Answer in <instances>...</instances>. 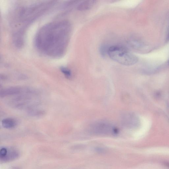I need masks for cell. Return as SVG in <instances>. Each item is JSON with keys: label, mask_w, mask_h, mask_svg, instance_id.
I'll return each instance as SVG.
<instances>
[{"label": "cell", "mask_w": 169, "mask_h": 169, "mask_svg": "<svg viewBox=\"0 0 169 169\" xmlns=\"http://www.w3.org/2000/svg\"><path fill=\"white\" fill-rule=\"evenodd\" d=\"M71 32V25L68 20L48 23L40 29L36 35L37 48L50 57H60L67 50Z\"/></svg>", "instance_id": "cell-1"}, {"label": "cell", "mask_w": 169, "mask_h": 169, "mask_svg": "<svg viewBox=\"0 0 169 169\" xmlns=\"http://www.w3.org/2000/svg\"><path fill=\"white\" fill-rule=\"evenodd\" d=\"M107 54L113 60L124 66H132L136 64L138 61L137 57L127 48L120 46L109 47Z\"/></svg>", "instance_id": "cell-2"}, {"label": "cell", "mask_w": 169, "mask_h": 169, "mask_svg": "<svg viewBox=\"0 0 169 169\" xmlns=\"http://www.w3.org/2000/svg\"><path fill=\"white\" fill-rule=\"evenodd\" d=\"M34 91L30 88L14 87L4 88L0 91V96L4 97L9 95L27 93H32Z\"/></svg>", "instance_id": "cell-3"}, {"label": "cell", "mask_w": 169, "mask_h": 169, "mask_svg": "<svg viewBox=\"0 0 169 169\" xmlns=\"http://www.w3.org/2000/svg\"><path fill=\"white\" fill-rule=\"evenodd\" d=\"M95 0L83 1L78 5L77 8L80 11H85L90 9L95 3Z\"/></svg>", "instance_id": "cell-4"}, {"label": "cell", "mask_w": 169, "mask_h": 169, "mask_svg": "<svg viewBox=\"0 0 169 169\" xmlns=\"http://www.w3.org/2000/svg\"><path fill=\"white\" fill-rule=\"evenodd\" d=\"M1 124L3 128L10 129L13 128L16 126L17 122L15 119L8 118L3 120L1 121Z\"/></svg>", "instance_id": "cell-5"}, {"label": "cell", "mask_w": 169, "mask_h": 169, "mask_svg": "<svg viewBox=\"0 0 169 169\" xmlns=\"http://www.w3.org/2000/svg\"><path fill=\"white\" fill-rule=\"evenodd\" d=\"M61 70L68 78H70L71 76V73L70 70L67 68L62 67L61 68Z\"/></svg>", "instance_id": "cell-6"}, {"label": "cell", "mask_w": 169, "mask_h": 169, "mask_svg": "<svg viewBox=\"0 0 169 169\" xmlns=\"http://www.w3.org/2000/svg\"><path fill=\"white\" fill-rule=\"evenodd\" d=\"M7 149L5 148H2L0 150V154L1 156H5L7 154Z\"/></svg>", "instance_id": "cell-7"}, {"label": "cell", "mask_w": 169, "mask_h": 169, "mask_svg": "<svg viewBox=\"0 0 169 169\" xmlns=\"http://www.w3.org/2000/svg\"><path fill=\"white\" fill-rule=\"evenodd\" d=\"M167 40H168V41H169V32L168 35V38H167Z\"/></svg>", "instance_id": "cell-8"}, {"label": "cell", "mask_w": 169, "mask_h": 169, "mask_svg": "<svg viewBox=\"0 0 169 169\" xmlns=\"http://www.w3.org/2000/svg\"></svg>", "instance_id": "cell-9"}]
</instances>
